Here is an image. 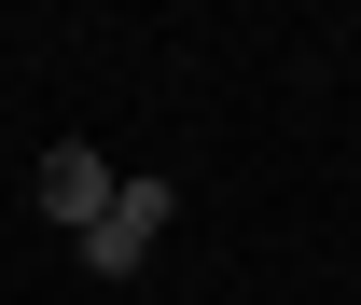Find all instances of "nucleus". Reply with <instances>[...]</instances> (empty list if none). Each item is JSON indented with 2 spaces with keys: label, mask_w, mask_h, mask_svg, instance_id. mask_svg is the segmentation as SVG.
<instances>
[{
  "label": "nucleus",
  "mask_w": 361,
  "mask_h": 305,
  "mask_svg": "<svg viewBox=\"0 0 361 305\" xmlns=\"http://www.w3.org/2000/svg\"><path fill=\"white\" fill-rule=\"evenodd\" d=\"M153 236H167V180H126V194L84 222V263H97V278H139V263H153Z\"/></svg>",
  "instance_id": "1"
},
{
  "label": "nucleus",
  "mask_w": 361,
  "mask_h": 305,
  "mask_svg": "<svg viewBox=\"0 0 361 305\" xmlns=\"http://www.w3.org/2000/svg\"><path fill=\"white\" fill-rule=\"evenodd\" d=\"M28 194H42V222H70V236H84V222L111 208L126 180H111V153H84V139H56V153H42V180H28Z\"/></svg>",
  "instance_id": "2"
}]
</instances>
